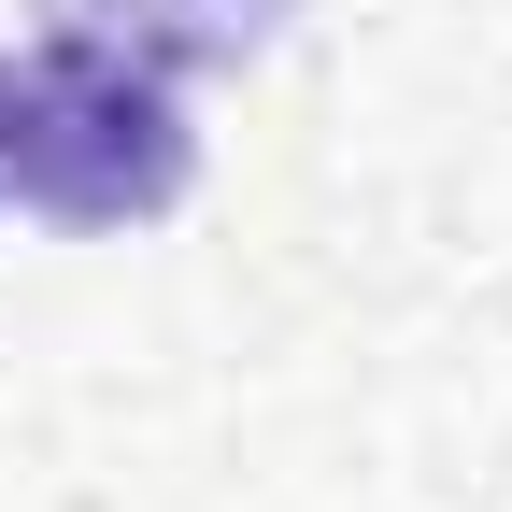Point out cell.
<instances>
[{
  "label": "cell",
  "mask_w": 512,
  "mask_h": 512,
  "mask_svg": "<svg viewBox=\"0 0 512 512\" xmlns=\"http://www.w3.org/2000/svg\"><path fill=\"white\" fill-rule=\"evenodd\" d=\"M15 200L43 228H157L200 200V114H185L171 72H143V57H114V43H57L15 57Z\"/></svg>",
  "instance_id": "cell-1"
},
{
  "label": "cell",
  "mask_w": 512,
  "mask_h": 512,
  "mask_svg": "<svg viewBox=\"0 0 512 512\" xmlns=\"http://www.w3.org/2000/svg\"><path fill=\"white\" fill-rule=\"evenodd\" d=\"M29 15L57 43H114V57H143V72L200 86V72H256V57L299 29V0H29Z\"/></svg>",
  "instance_id": "cell-2"
},
{
  "label": "cell",
  "mask_w": 512,
  "mask_h": 512,
  "mask_svg": "<svg viewBox=\"0 0 512 512\" xmlns=\"http://www.w3.org/2000/svg\"><path fill=\"white\" fill-rule=\"evenodd\" d=\"M0 214H15V57H0Z\"/></svg>",
  "instance_id": "cell-3"
}]
</instances>
